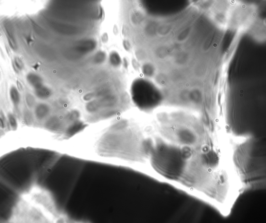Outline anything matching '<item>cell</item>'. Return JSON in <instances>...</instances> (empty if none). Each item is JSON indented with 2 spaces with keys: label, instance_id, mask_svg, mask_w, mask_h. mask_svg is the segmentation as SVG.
I'll list each match as a JSON object with an SVG mask.
<instances>
[{
  "label": "cell",
  "instance_id": "1",
  "mask_svg": "<svg viewBox=\"0 0 266 223\" xmlns=\"http://www.w3.org/2000/svg\"><path fill=\"white\" fill-rule=\"evenodd\" d=\"M128 124L126 121H121L112 125L110 132L100 138L92 148L94 154L99 158L131 164L146 162L150 141L126 133L124 129Z\"/></svg>",
  "mask_w": 266,
  "mask_h": 223
},
{
  "label": "cell",
  "instance_id": "2",
  "mask_svg": "<svg viewBox=\"0 0 266 223\" xmlns=\"http://www.w3.org/2000/svg\"><path fill=\"white\" fill-rule=\"evenodd\" d=\"M27 79L29 83L35 88H39L42 84V80L39 75L34 73H29L27 77Z\"/></svg>",
  "mask_w": 266,
  "mask_h": 223
},
{
  "label": "cell",
  "instance_id": "3",
  "mask_svg": "<svg viewBox=\"0 0 266 223\" xmlns=\"http://www.w3.org/2000/svg\"><path fill=\"white\" fill-rule=\"evenodd\" d=\"M49 112V108L45 104H40L36 110V115L39 119H43L46 117Z\"/></svg>",
  "mask_w": 266,
  "mask_h": 223
},
{
  "label": "cell",
  "instance_id": "4",
  "mask_svg": "<svg viewBox=\"0 0 266 223\" xmlns=\"http://www.w3.org/2000/svg\"><path fill=\"white\" fill-rule=\"evenodd\" d=\"M36 94L38 97L41 99L47 98L50 96V91L47 88L43 86L36 88Z\"/></svg>",
  "mask_w": 266,
  "mask_h": 223
},
{
  "label": "cell",
  "instance_id": "5",
  "mask_svg": "<svg viewBox=\"0 0 266 223\" xmlns=\"http://www.w3.org/2000/svg\"><path fill=\"white\" fill-rule=\"evenodd\" d=\"M10 97L14 104L17 105L20 101V95L17 88L15 86H12L10 90Z\"/></svg>",
  "mask_w": 266,
  "mask_h": 223
},
{
  "label": "cell",
  "instance_id": "6",
  "mask_svg": "<svg viewBox=\"0 0 266 223\" xmlns=\"http://www.w3.org/2000/svg\"><path fill=\"white\" fill-rule=\"evenodd\" d=\"M9 119L12 127L14 129H16L17 128V124L15 118L13 117V116L12 115H9Z\"/></svg>",
  "mask_w": 266,
  "mask_h": 223
},
{
  "label": "cell",
  "instance_id": "7",
  "mask_svg": "<svg viewBox=\"0 0 266 223\" xmlns=\"http://www.w3.org/2000/svg\"><path fill=\"white\" fill-rule=\"evenodd\" d=\"M26 100L27 104L29 106H32L34 103V99L33 96L30 94H29L26 96Z\"/></svg>",
  "mask_w": 266,
  "mask_h": 223
},
{
  "label": "cell",
  "instance_id": "8",
  "mask_svg": "<svg viewBox=\"0 0 266 223\" xmlns=\"http://www.w3.org/2000/svg\"><path fill=\"white\" fill-rule=\"evenodd\" d=\"M15 64L16 67V69H19V70H21L23 68V62L21 61L20 59L18 58H16L15 59Z\"/></svg>",
  "mask_w": 266,
  "mask_h": 223
},
{
  "label": "cell",
  "instance_id": "9",
  "mask_svg": "<svg viewBox=\"0 0 266 223\" xmlns=\"http://www.w3.org/2000/svg\"><path fill=\"white\" fill-rule=\"evenodd\" d=\"M5 125H4V122L3 121L2 119H1V118H0V127H1V128H4Z\"/></svg>",
  "mask_w": 266,
  "mask_h": 223
},
{
  "label": "cell",
  "instance_id": "10",
  "mask_svg": "<svg viewBox=\"0 0 266 223\" xmlns=\"http://www.w3.org/2000/svg\"><path fill=\"white\" fill-rule=\"evenodd\" d=\"M17 86H18V88H19L20 90H23V86L21 85V84L19 82V81H17Z\"/></svg>",
  "mask_w": 266,
  "mask_h": 223
},
{
  "label": "cell",
  "instance_id": "11",
  "mask_svg": "<svg viewBox=\"0 0 266 223\" xmlns=\"http://www.w3.org/2000/svg\"><path fill=\"white\" fill-rule=\"evenodd\" d=\"M38 66H39V65H35L34 67V69H35V70H37L38 68Z\"/></svg>",
  "mask_w": 266,
  "mask_h": 223
}]
</instances>
